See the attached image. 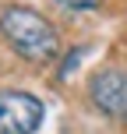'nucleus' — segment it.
I'll return each instance as SVG.
<instances>
[{
  "instance_id": "f257e3e1",
  "label": "nucleus",
  "mask_w": 127,
  "mask_h": 134,
  "mask_svg": "<svg viewBox=\"0 0 127 134\" xmlns=\"http://www.w3.org/2000/svg\"><path fill=\"white\" fill-rule=\"evenodd\" d=\"M0 35L4 42L28 64H49L60 57V32L32 7H4L0 11Z\"/></svg>"
},
{
  "instance_id": "f03ea898",
  "label": "nucleus",
  "mask_w": 127,
  "mask_h": 134,
  "mask_svg": "<svg viewBox=\"0 0 127 134\" xmlns=\"http://www.w3.org/2000/svg\"><path fill=\"white\" fill-rule=\"evenodd\" d=\"M42 99L21 88L0 92V134H35L42 127Z\"/></svg>"
},
{
  "instance_id": "7ed1b4c3",
  "label": "nucleus",
  "mask_w": 127,
  "mask_h": 134,
  "mask_svg": "<svg viewBox=\"0 0 127 134\" xmlns=\"http://www.w3.org/2000/svg\"><path fill=\"white\" fill-rule=\"evenodd\" d=\"M88 99H92V106L99 109V113L127 124V71L106 67V71L92 74V81H88Z\"/></svg>"
},
{
  "instance_id": "20e7f679",
  "label": "nucleus",
  "mask_w": 127,
  "mask_h": 134,
  "mask_svg": "<svg viewBox=\"0 0 127 134\" xmlns=\"http://www.w3.org/2000/svg\"><path fill=\"white\" fill-rule=\"evenodd\" d=\"M81 57H85V46H78L74 53H67V60L60 64V71H57V78H67V74H71L74 67H78V60H81Z\"/></svg>"
},
{
  "instance_id": "39448f33",
  "label": "nucleus",
  "mask_w": 127,
  "mask_h": 134,
  "mask_svg": "<svg viewBox=\"0 0 127 134\" xmlns=\"http://www.w3.org/2000/svg\"><path fill=\"white\" fill-rule=\"evenodd\" d=\"M60 7H71V11H92V7H99L102 0H57Z\"/></svg>"
}]
</instances>
